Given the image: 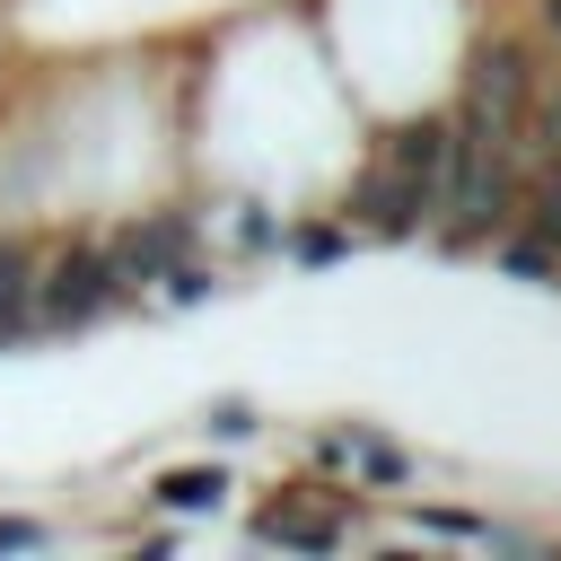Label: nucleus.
<instances>
[{
    "label": "nucleus",
    "mask_w": 561,
    "mask_h": 561,
    "mask_svg": "<svg viewBox=\"0 0 561 561\" xmlns=\"http://www.w3.org/2000/svg\"><path fill=\"white\" fill-rule=\"evenodd\" d=\"M324 456H342L351 473H368V482H412V456L403 447H386V438H368V430H351V438H324Z\"/></svg>",
    "instance_id": "obj_10"
},
{
    "label": "nucleus",
    "mask_w": 561,
    "mask_h": 561,
    "mask_svg": "<svg viewBox=\"0 0 561 561\" xmlns=\"http://www.w3.org/2000/svg\"><path fill=\"white\" fill-rule=\"evenodd\" d=\"M219 237H228V254H272V245H280V219H272L263 202H228V210H219Z\"/></svg>",
    "instance_id": "obj_13"
},
{
    "label": "nucleus",
    "mask_w": 561,
    "mask_h": 561,
    "mask_svg": "<svg viewBox=\"0 0 561 561\" xmlns=\"http://www.w3.org/2000/svg\"><path fill=\"white\" fill-rule=\"evenodd\" d=\"M123 307V272L105 254V237H70L35 263V333H70Z\"/></svg>",
    "instance_id": "obj_1"
},
{
    "label": "nucleus",
    "mask_w": 561,
    "mask_h": 561,
    "mask_svg": "<svg viewBox=\"0 0 561 561\" xmlns=\"http://www.w3.org/2000/svg\"><path fill=\"white\" fill-rule=\"evenodd\" d=\"M280 254H289V263H333V254H351V228H342V219H307V228H280Z\"/></svg>",
    "instance_id": "obj_14"
},
{
    "label": "nucleus",
    "mask_w": 561,
    "mask_h": 561,
    "mask_svg": "<svg viewBox=\"0 0 561 561\" xmlns=\"http://www.w3.org/2000/svg\"><path fill=\"white\" fill-rule=\"evenodd\" d=\"M517 219L561 254V158H543V167H526V193H517Z\"/></svg>",
    "instance_id": "obj_12"
},
{
    "label": "nucleus",
    "mask_w": 561,
    "mask_h": 561,
    "mask_svg": "<svg viewBox=\"0 0 561 561\" xmlns=\"http://www.w3.org/2000/svg\"><path fill=\"white\" fill-rule=\"evenodd\" d=\"M254 535H263V543H298V552H333L351 526H342V517H316V508H289V500H280V508H263V517H254Z\"/></svg>",
    "instance_id": "obj_9"
},
{
    "label": "nucleus",
    "mask_w": 561,
    "mask_h": 561,
    "mask_svg": "<svg viewBox=\"0 0 561 561\" xmlns=\"http://www.w3.org/2000/svg\"><path fill=\"white\" fill-rule=\"evenodd\" d=\"M430 210H438V202H430L421 184H403L394 167H368V175L351 184V202H342V228H351V237H421Z\"/></svg>",
    "instance_id": "obj_4"
},
{
    "label": "nucleus",
    "mask_w": 561,
    "mask_h": 561,
    "mask_svg": "<svg viewBox=\"0 0 561 561\" xmlns=\"http://www.w3.org/2000/svg\"><path fill=\"white\" fill-rule=\"evenodd\" d=\"M535 44L561 53V0H535Z\"/></svg>",
    "instance_id": "obj_17"
},
{
    "label": "nucleus",
    "mask_w": 561,
    "mask_h": 561,
    "mask_svg": "<svg viewBox=\"0 0 561 561\" xmlns=\"http://www.w3.org/2000/svg\"><path fill=\"white\" fill-rule=\"evenodd\" d=\"M254 430H263V421H254V403H219V412L202 421V438H228V447H237V438H254Z\"/></svg>",
    "instance_id": "obj_15"
},
{
    "label": "nucleus",
    "mask_w": 561,
    "mask_h": 561,
    "mask_svg": "<svg viewBox=\"0 0 561 561\" xmlns=\"http://www.w3.org/2000/svg\"><path fill=\"white\" fill-rule=\"evenodd\" d=\"M447 140H456V123H447V114L394 123V131H386V149H377V167H394L403 184H421V193L438 202V175H447Z\"/></svg>",
    "instance_id": "obj_5"
},
{
    "label": "nucleus",
    "mask_w": 561,
    "mask_h": 561,
    "mask_svg": "<svg viewBox=\"0 0 561 561\" xmlns=\"http://www.w3.org/2000/svg\"><path fill=\"white\" fill-rule=\"evenodd\" d=\"M193 237H202V219L193 210H149V219H131L105 254H114V272H123V298H140V289H158L167 280V263L175 254H193Z\"/></svg>",
    "instance_id": "obj_3"
},
{
    "label": "nucleus",
    "mask_w": 561,
    "mask_h": 561,
    "mask_svg": "<svg viewBox=\"0 0 561 561\" xmlns=\"http://www.w3.org/2000/svg\"><path fill=\"white\" fill-rule=\"evenodd\" d=\"M508 149H517V167H543V158H561V79H552V70L535 79L526 114L508 123Z\"/></svg>",
    "instance_id": "obj_7"
},
{
    "label": "nucleus",
    "mask_w": 561,
    "mask_h": 561,
    "mask_svg": "<svg viewBox=\"0 0 561 561\" xmlns=\"http://www.w3.org/2000/svg\"><path fill=\"white\" fill-rule=\"evenodd\" d=\"M35 245L26 237H0V342H18V333H35Z\"/></svg>",
    "instance_id": "obj_6"
},
{
    "label": "nucleus",
    "mask_w": 561,
    "mask_h": 561,
    "mask_svg": "<svg viewBox=\"0 0 561 561\" xmlns=\"http://www.w3.org/2000/svg\"><path fill=\"white\" fill-rule=\"evenodd\" d=\"M53 535L44 526H26V517H0V552H44Z\"/></svg>",
    "instance_id": "obj_16"
},
{
    "label": "nucleus",
    "mask_w": 561,
    "mask_h": 561,
    "mask_svg": "<svg viewBox=\"0 0 561 561\" xmlns=\"http://www.w3.org/2000/svg\"><path fill=\"white\" fill-rule=\"evenodd\" d=\"M543 44L535 35H491V44H473V61H465V96H456V114H473L482 131H500L508 140V123L526 114V96H535V79H543Z\"/></svg>",
    "instance_id": "obj_2"
},
{
    "label": "nucleus",
    "mask_w": 561,
    "mask_h": 561,
    "mask_svg": "<svg viewBox=\"0 0 561 561\" xmlns=\"http://www.w3.org/2000/svg\"><path fill=\"white\" fill-rule=\"evenodd\" d=\"M228 491H237V482H228V465H167V473L149 482V500H158V508H175V517H210Z\"/></svg>",
    "instance_id": "obj_8"
},
{
    "label": "nucleus",
    "mask_w": 561,
    "mask_h": 561,
    "mask_svg": "<svg viewBox=\"0 0 561 561\" xmlns=\"http://www.w3.org/2000/svg\"><path fill=\"white\" fill-rule=\"evenodd\" d=\"M491 263H500V272H517V280H561V254H552L526 219H508V228L491 237Z\"/></svg>",
    "instance_id": "obj_11"
}]
</instances>
